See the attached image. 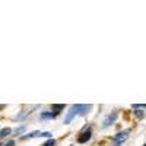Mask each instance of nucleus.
Instances as JSON below:
<instances>
[{
    "label": "nucleus",
    "mask_w": 146,
    "mask_h": 146,
    "mask_svg": "<svg viewBox=\"0 0 146 146\" xmlns=\"http://www.w3.org/2000/svg\"><path fill=\"white\" fill-rule=\"evenodd\" d=\"M42 146H56V140H54V139H48Z\"/></svg>",
    "instance_id": "nucleus-9"
},
{
    "label": "nucleus",
    "mask_w": 146,
    "mask_h": 146,
    "mask_svg": "<svg viewBox=\"0 0 146 146\" xmlns=\"http://www.w3.org/2000/svg\"><path fill=\"white\" fill-rule=\"evenodd\" d=\"M143 146H146V145H143Z\"/></svg>",
    "instance_id": "nucleus-11"
},
{
    "label": "nucleus",
    "mask_w": 146,
    "mask_h": 146,
    "mask_svg": "<svg viewBox=\"0 0 146 146\" xmlns=\"http://www.w3.org/2000/svg\"><path fill=\"white\" fill-rule=\"evenodd\" d=\"M56 117H57V114L53 113V111H44V113H41V115H40L41 120H53V118H56Z\"/></svg>",
    "instance_id": "nucleus-5"
},
{
    "label": "nucleus",
    "mask_w": 146,
    "mask_h": 146,
    "mask_svg": "<svg viewBox=\"0 0 146 146\" xmlns=\"http://www.w3.org/2000/svg\"><path fill=\"white\" fill-rule=\"evenodd\" d=\"M117 111H113L111 114H108L107 117H105V120H104V123H102V127H108V126H111L114 121L117 120Z\"/></svg>",
    "instance_id": "nucleus-4"
},
{
    "label": "nucleus",
    "mask_w": 146,
    "mask_h": 146,
    "mask_svg": "<svg viewBox=\"0 0 146 146\" xmlns=\"http://www.w3.org/2000/svg\"><path fill=\"white\" fill-rule=\"evenodd\" d=\"M12 133V129H9V127H6V129H2V131H0V137L2 139H5L6 136H9Z\"/></svg>",
    "instance_id": "nucleus-6"
},
{
    "label": "nucleus",
    "mask_w": 146,
    "mask_h": 146,
    "mask_svg": "<svg viewBox=\"0 0 146 146\" xmlns=\"http://www.w3.org/2000/svg\"><path fill=\"white\" fill-rule=\"evenodd\" d=\"M76 115H80V104L72 105V108L67 111V114H66V117H64V124H69Z\"/></svg>",
    "instance_id": "nucleus-1"
},
{
    "label": "nucleus",
    "mask_w": 146,
    "mask_h": 146,
    "mask_svg": "<svg viewBox=\"0 0 146 146\" xmlns=\"http://www.w3.org/2000/svg\"><path fill=\"white\" fill-rule=\"evenodd\" d=\"M129 133L130 130H123V131H118L117 135L113 136V142H114V146H121L129 137Z\"/></svg>",
    "instance_id": "nucleus-2"
},
{
    "label": "nucleus",
    "mask_w": 146,
    "mask_h": 146,
    "mask_svg": "<svg viewBox=\"0 0 146 146\" xmlns=\"http://www.w3.org/2000/svg\"><path fill=\"white\" fill-rule=\"evenodd\" d=\"M91 137H92V130H91V127H85V129L80 131V135H79V137H78V142H79V143H86Z\"/></svg>",
    "instance_id": "nucleus-3"
},
{
    "label": "nucleus",
    "mask_w": 146,
    "mask_h": 146,
    "mask_svg": "<svg viewBox=\"0 0 146 146\" xmlns=\"http://www.w3.org/2000/svg\"><path fill=\"white\" fill-rule=\"evenodd\" d=\"M135 114H136L137 118H143L145 117V113L142 111V110H135Z\"/></svg>",
    "instance_id": "nucleus-8"
},
{
    "label": "nucleus",
    "mask_w": 146,
    "mask_h": 146,
    "mask_svg": "<svg viewBox=\"0 0 146 146\" xmlns=\"http://www.w3.org/2000/svg\"><path fill=\"white\" fill-rule=\"evenodd\" d=\"M2 146H15V142H13V140H9V142H6V143H3Z\"/></svg>",
    "instance_id": "nucleus-10"
},
{
    "label": "nucleus",
    "mask_w": 146,
    "mask_h": 146,
    "mask_svg": "<svg viewBox=\"0 0 146 146\" xmlns=\"http://www.w3.org/2000/svg\"><path fill=\"white\" fill-rule=\"evenodd\" d=\"M51 110H53L56 114H58V113H60V110H64V105H63V104H56V105L51 107Z\"/></svg>",
    "instance_id": "nucleus-7"
}]
</instances>
